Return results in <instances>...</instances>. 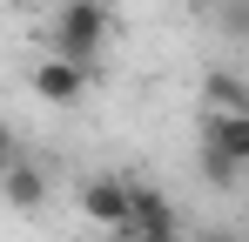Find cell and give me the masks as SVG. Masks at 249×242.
<instances>
[{"label": "cell", "instance_id": "obj_1", "mask_svg": "<svg viewBox=\"0 0 249 242\" xmlns=\"http://www.w3.org/2000/svg\"><path fill=\"white\" fill-rule=\"evenodd\" d=\"M108 40H115L108 0H61L54 20H47V54H68V61H81V68H101Z\"/></svg>", "mask_w": 249, "mask_h": 242}, {"label": "cell", "instance_id": "obj_9", "mask_svg": "<svg viewBox=\"0 0 249 242\" xmlns=\"http://www.w3.org/2000/svg\"><path fill=\"white\" fill-rule=\"evenodd\" d=\"M209 242H243V236H229V229H222V236H209Z\"/></svg>", "mask_w": 249, "mask_h": 242}, {"label": "cell", "instance_id": "obj_5", "mask_svg": "<svg viewBox=\"0 0 249 242\" xmlns=\"http://www.w3.org/2000/svg\"><path fill=\"white\" fill-rule=\"evenodd\" d=\"M7 202H14L20 215H34V208L47 202V175L34 168V161H14V168H7Z\"/></svg>", "mask_w": 249, "mask_h": 242}, {"label": "cell", "instance_id": "obj_2", "mask_svg": "<svg viewBox=\"0 0 249 242\" xmlns=\"http://www.w3.org/2000/svg\"><path fill=\"white\" fill-rule=\"evenodd\" d=\"M81 215L101 222L108 236L135 229V182H122V175H88L81 182Z\"/></svg>", "mask_w": 249, "mask_h": 242}, {"label": "cell", "instance_id": "obj_3", "mask_svg": "<svg viewBox=\"0 0 249 242\" xmlns=\"http://www.w3.org/2000/svg\"><path fill=\"white\" fill-rule=\"evenodd\" d=\"M88 74H94V68H81V61H68V54H47V61H34V94H41L47 108H74V101H81L88 94Z\"/></svg>", "mask_w": 249, "mask_h": 242}, {"label": "cell", "instance_id": "obj_8", "mask_svg": "<svg viewBox=\"0 0 249 242\" xmlns=\"http://www.w3.org/2000/svg\"><path fill=\"white\" fill-rule=\"evenodd\" d=\"M115 242H182V236H175V229H122Z\"/></svg>", "mask_w": 249, "mask_h": 242}, {"label": "cell", "instance_id": "obj_7", "mask_svg": "<svg viewBox=\"0 0 249 242\" xmlns=\"http://www.w3.org/2000/svg\"><path fill=\"white\" fill-rule=\"evenodd\" d=\"M202 175L215 182V189H229V182H243V168H236L229 155H215V148H202Z\"/></svg>", "mask_w": 249, "mask_h": 242}, {"label": "cell", "instance_id": "obj_4", "mask_svg": "<svg viewBox=\"0 0 249 242\" xmlns=\"http://www.w3.org/2000/svg\"><path fill=\"white\" fill-rule=\"evenodd\" d=\"M202 148H215L236 168H249V108H209L202 115Z\"/></svg>", "mask_w": 249, "mask_h": 242}, {"label": "cell", "instance_id": "obj_6", "mask_svg": "<svg viewBox=\"0 0 249 242\" xmlns=\"http://www.w3.org/2000/svg\"><path fill=\"white\" fill-rule=\"evenodd\" d=\"M135 229H175V208H168V195H155L148 182H135Z\"/></svg>", "mask_w": 249, "mask_h": 242}]
</instances>
